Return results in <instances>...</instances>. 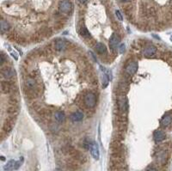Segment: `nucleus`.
I'll use <instances>...</instances> for the list:
<instances>
[{"instance_id": "nucleus-6", "label": "nucleus", "mask_w": 172, "mask_h": 171, "mask_svg": "<svg viewBox=\"0 0 172 171\" xmlns=\"http://www.w3.org/2000/svg\"><path fill=\"white\" fill-rule=\"evenodd\" d=\"M137 70H138V63L135 62V61H133L131 63H129L127 65V67H126V71L129 75H133L137 71Z\"/></svg>"}, {"instance_id": "nucleus-15", "label": "nucleus", "mask_w": 172, "mask_h": 171, "mask_svg": "<svg viewBox=\"0 0 172 171\" xmlns=\"http://www.w3.org/2000/svg\"><path fill=\"white\" fill-rule=\"evenodd\" d=\"M0 28H1V32L2 33H4L6 32L7 30H9L10 28V24L8 23V22L4 20H1V23H0Z\"/></svg>"}, {"instance_id": "nucleus-19", "label": "nucleus", "mask_w": 172, "mask_h": 171, "mask_svg": "<svg viewBox=\"0 0 172 171\" xmlns=\"http://www.w3.org/2000/svg\"><path fill=\"white\" fill-rule=\"evenodd\" d=\"M115 15H116V17H117V18H118L120 21H122L123 20V17H122V13H121V11L120 10H115Z\"/></svg>"}, {"instance_id": "nucleus-2", "label": "nucleus", "mask_w": 172, "mask_h": 171, "mask_svg": "<svg viewBox=\"0 0 172 171\" xmlns=\"http://www.w3.org/2000/svg\"><path fill=\"white\" fill-rule=\"evenodd\" d=\"M121 42V38L117 34H113L109 39V48L112 52H115Z\"/></svg>"}, {"instance_id": "nucleus-22", "label": "nucleus", "mask_w": 172, "mask_h": 171, "mask_svg": "<svg viewBox=\"0 0 172 171\" xmlns=\"http://www.w3.org/2000/svg\"><path fill=\"white\" fill-rule=\"evenodd\" d=\"M4 63V59H3V55L2 54L1 56H0V64H1V65Z\"/></svg>"}, {"instance_id": "nucleus-23", "label": "nucleus", "mask_w": 172, "mask_h": 171, "mask_svg": "<svg viewBox=\"0 0 172 171\" xmlns=\"http://www.w3.org/2000/svg\"><path fill=\"white\" fill-rule=\"evenodd\" d=\"M86 1H87V0H78V2L80 3H85Z\"/></svg>"}, {"instance_id": "nucleus-21", "label": "nucleus", "mask_w": 172, "mask_h": 171, "mask_svg": "<svg viewBox=\"0 0 172 171\" xmlns=\"http://www.w3.org/2000/svg\"><path fill=\"white\" fill-rule=\"evenodd\" d=\"M124 51H125V46H124V45H122V46L120 47V53L122 54Z\"/></svg>"}, {"instance_id": "nucleus-7", "label": "nucleus", "mask_w": 172, "mask_h": 171, "mask_svg": "<svg viewBox=\"0 0 172 171\" xmlns=\"http://www.w3.org/2000/svg\"><path fill=\"white\" fill-rule=\"evenodd\" d=\"M1 75L2 77H3L4 78H11L13 77V76L15 75V70L12 69V68L6 67L3 68L1 70Z\"/></svg>"}, {"instance_id": "nucleus-3", "label": "nucleus", "mask_w": 172, "mask_h": 171, "mask_svg": "<svg viewBox=\"0 0 172 171\" xmlns=\"http://www.w3.org/2000/svg\"><path fill=\"white\" fill-rule=\"evenodd\" d=\"M89 150L91 151L92 158L96 159V160H98L100 158V152H99V147H98L97 144L94 141L91 142L89 144Z\"/></svg>"}, {"instance_id": "nucleus-18", "label": "nucleus", "mask_w": 172, "mask_h": 171, "mask_svg": "<svg viewBox=\"0 0 172 171\" xmlns=\"http://www.w3.org/2000/svg\"><path fill=\"white\" fill-rule=\"evenodd\" d=\"M23 158H21L20 160H18V161L16 162V163H15V168H14V169H18V168H20L21 166L23 165Z\"/></svg>"}, {"instance_id": "nucleus-20", "label": "nucleus", "mask_w": 172, "mask_h": 171, "mask_svg": "<svg viewBox=\"0 0 172 171\" xmlns=\"http://www.w3.org/2000/svg\"><path fill=\"white\" fill-rule=\"evenodd\" d=\"M145 171H158V169L155 168H153V167H148V168H146V170Z\"/></svg>"}, {"instance_id": "nucleus-5", "label": "nucleus", "mask_w": 172, "mask_h": 171, "mask_svg": "<svg viewBox=\"0 0 172 171\" xmlns=\"http://www.w3.org/2000/svg\"><path fill=\"white\" fill-rule=\"evenodd\" d=\"M156 53H157V47L155 46H153V45H149V46L145 47L143 54L146 57H150V56L154 55Z\"/></svg>"}, {"instance_id": "nucleus-26", "label": "nucleus", "mask_w": 172, "mask_h": 171, "mask_svg": "<svg viewBox=\"0 0 172 171\" xmlns=\"http://www.w3.org/2000/svg\"><path fill=\"white\" fill-rule=\"evenodd\" d=\"M170 40H172V36L170 37Z\"/></svg>"}, {"instance_id": "nucleus-13", "label": "nucleus", "mask_w": 172, "mask_h": 171, "mask_svg": "<svg viewBox=\"0 0 172 171\" xmlns=\"http://www.w3.org/2000/svg\"><path fill=\"white\" fill-rule=\"evenodd\" d=\"M54 118H55V120L58 121V122H63L65 121V115L63 112H61V111H57V112H55V114H54Z\"/></svg>"}, {"instance_id": "nucleus-17", "label": "nucleus", "mask_w": 172, "mask_h": 171, "mask_svg": "<svg viewBox=\"0 0 172 171\" xmlns=\"http://www.w3.org/2000/svg\"><path fill=\"white\" fill-rule=\"evenodd\" d=\"M79 34H81L83 37H85V38H89V37H91L90 32H89V30H88L87 28L85 27H83L80 28V30H79Z\"/></svg>"}, {"instance_id": "nucleus-1", "label": "nucleus", "mask_w": 172, "mask_h": 171, "mask_svg": "<svg viewBox=\"0 0 172 171\" xmlns=\"http://www.w3.org/2000/svg\"><path fill=\"white\" fill-rule=\"evenodd\" d=\"M84 102H85L86 107H94L96 106V95L94 93L89 92L88 94L85 95V98H84Z\"/></svg>"}, {"instance_id": "nucleus-12", "label": "nucleus", "mask_w": 172, "mask_h": 171, "mask_svg": "<svg viewBox=\"0 0 172 171\" xmlns=\"http://www.w3.org/2000/svg\"><path fill=\"white\" fill-rule=\"evenodd\" d=\"M172 121V116L170 114H166L164 115L163 119L161 120V125L163 127H168L170 123H171Z\"/></svg>"}, {"instance_id": "nucleus-24", "label": "nucleus", "mask_w": 172, "mask_h": 171, "mask_svg": "<svg viewBox=\"0 0 172 171\" xmlns=\"http://www.w3.org/2000/svg\"><path fill=\"white\" fill-rule=\"evenodd\" d=\"M1 160H2V161H4V160H5V158L2 156V157H1Z\"/></svg>"}, {"instance_id": "nucleus-25", "label": "nucleus", "mask_w": 172, "mask_h": 171, "mask_svg": "<svg viewBox=\"0 0 172 171\" xmlns=\"http://www.w3.org/2000/svg\"><path fill=\"white\" fill-rule=\"evenodd\" d=\"M122 2H129L130 0H122Z\"/></svg>"}, {"instance_id": "nucleus-16", "label": "nucleus", "mask_w": 172, "mask_h": 171, "mask_svg": "<svg viewBox=\"0 0 172 171\" xmlns=\"http://www.w3.org/2000/svg\"><path fill=\"white\" fill-rule=\"evenodd\" d=\"M15 163H16V161L14 160H10L6 163V165L4 166V171H12L13 168H15Z\"/></svg>"}, {"instance_id": "nucleus-8", "label": "nucleus", "mask_w": 172, "mask_h": 171, "mask_svg": "<svg viewBox=\"0 0 172 171\" xmlns=\"http://www.w3.org/2000/svg\"><path fill=\"white\" fill-rule=\"evenodd\" d=\"M12 91V85L8 82H2L1 83V91L3 94H8Z\"/></svg>"}, {"instance_id": "nucleus-14", "label": "nucleus", "mask_w": 172, "mask_h": 171, "mask_svg": "<svg viewBox=\"0 0 172 171\" xmlns=\"http://www.w3.org/2000/svg\"><path fill=\"white\" fill-rule=\"evenodd\" d=\"M55 48L58 51H63L66 48V44L63 40H57V42L55 43Z\"/></svg>"}, {"instance_id": "nucleus-9", "label": "nucleus", "mask_w": 172, "mask_h": 171, "mask_svg": "<svg viewBox=\"0 0 172 171\" xmlns=\"http://www.w3.org/2000/svg\"><path fill=\"white\" fill-rule=\"evenodd\" d=\"M165 137V133L163 131H160V130H157L153 133V137H154L156 142H161V141L164 140Z\"/></svg>"}, {"instance_id": "nucleus-11", "label": "nucleus", "mask_w": 172, "mask_h": 171, "mask_svg": "<svg viewBox=\"0 0 172 171\" xmlns=\"http://www.w3.org/2000/svg\"><path fill=\"white\" fill-rule=\"evenodd\" d=\"M96 50L98 54H103L107 52V47L103 43H101V42H97L96 44Z\"/></svg>"}, {"instance_id": "nucleus-10", "label": "nucleus", "mask_w": 172, "mask_h": 171, "mask_svg": "<svg viewBox=\"0 0 172 171\" xmlns=\"http://www.w3.org/2000/svg\"><path fill=\"white\" fill-rule=\"evenodd\" d=\"M70 118L72 121H81L84 118V114L81 112L78 111V112H75L73 114H71Z\"/></svg>"}, {"instance_id": "nucleus-4", "label": "nucleus", "mask_w": 172, "mask_h": 171, "mask_svg": "<svg viewBox=\"0 0 172 171\" xmlns=\"http://www.w3.org/2000/svg\"><path fill=\"white\" fill-rule=\"evenodd\" d=\"M60 10L63 13H70L72 10V4L69 0H62L59 4Z\"/></svg>"}]
</instances>
